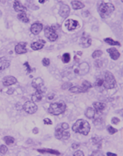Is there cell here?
I'll return each mask as SVG.
<instances>
[{"label":"cell","mask_w":123,"mask_h":156,"mask_svg":"<svg viewBox=\"0 0 123 156\" xmlns=\"http://www.w3.org/2000/svg\"><path fill=\"white\" fill-rule=\"evenodd\" d=\"M45 35L50 41H55L58 38V35L53 27H46L45 28Z\"/></svg>","instance_id":"6"},{"label":"cell","mask_w":123,"mask_h":156,"mask_svg":"<svg viewBox=\"0 0 123 156\" xmlns=\"http://www.w3.org/2000/svg\"><path fill=\"white\" fill-rule=\"evenodd\" d=\"M13 91V89H10V90H9V91H7V94H9V95H12Z\"/></svg>","instance_id":"49"},{"label":"cell","mask_w":123,"mask_h":156,"mask_svg":"<svg viewBox=\"0 0 123 156\" xmlns=\"http://www.w3.org/2000/svg\"><path fill=\"white\" fill-rule=\"evenodd\" d=\"M43 122H44V124L46 125H52L53 124V122L50 119H49V118H46V119H43Z\"/></svg>","instance_id":"43"},{"label":"cell","mask_w":123,"mask_h":156,"mask_svg":"<svg viewBox=\"0 0 123 156\" xmlns=\"http://www.w3.org/2000/svg\"><path fill=\"white\" fill-rule=\"evenodd\" d=\"M65 27H67L69 31H72L75 30L79 27V23L77 20H68L65 22Z\"/></svg>","instance_id":"10"},{"label":"cell","mask_w":123,"mask_h":156,"mask_svg":"<svg viewBox=\"0 0 123 156\" xmlns=\"http://www.w3.org/2000/svg\"><path fill=\"white\" fill-rule=\"evenodd\" d=\"M71 6L74 9H82L85 6L82 2L80 1H72L71 2Z\"/></svg>","instance_id":"25"},{"label":"cell","mask_w":123,"mask_h":156,"mask_svg":"<svg viewBox=\"0 0 123 156\" xmlns=\"http://www.w3.org/2000/svg\"><path fill=\"white\" fill-rule=\"evenodd\" d=\"M39 2H41V3H43V2H45V1H39Z\"/></svg>","instance_id":"51"},{"label":"cell","mask_w":123,"mask_h":156,"mask_svg":"<svg viewBox=\"0 0 123 156\" xmlns=\"http://www.w3.org/2000/svg\"><path fill=\"white\" fill-rule=\"evenodd\" d=\"M17 18L19 20L24 22V23H28L29 19L25 13H20L17 15Z\"/></svg>","instance_id":"27"},{"label":"cell","mask_w":123,"mask_h":156,"mask_svg":"<svg viewBox=\"0 0 123 156\" xmlns=\"http://www.w3.org/2000/svg\"><path fill=\"white\" fill-rule=\"evenodd\" d=\"M92 142H93V144H97V145L101 143V139L99 138V136H93L92 138Z\"/></svg>","instance_id":"36"},{"label":"cell","mask_w":123,"mask_h":156,"mask_svg":"<svg viewBox=\"0 0 123 156\" xmlns=\"http://www.w3.org/2000/svg\"><path fill=\"white\" fill-rule=\"evenodd\" d=\"M107 52H108V54L110 55V57L113 60H117L120 57V53L118 51V49H116L115 48H108V49H107Z\"/></svg>","instance_id":"16"},{"label":"cell","mask_w":123,"mask_h":156,"mask_svg":"<svg viewBox=\"0 0 123 156\" xmlns=\"http://www.w3.org/2000/svg\"><path fill=\"white\" fill-rule=\"evenodd\" d=\"M72 156H85V154H84V152L82 151H81V150H77V151H75L74 152Z\"/></svg>","instance_id":"38"},{"label":"cell","mask_w":123,"mask_h":156,"mask_svg":"<svg viewBox=\"0 0 123 156\" xmlns=\"http://www.w3.org/2000/svg\"><path fill=\"white\" fill-rule=\"evenodd\" d=\"M37 152H39V153H42V154L48 153V154L54 155H60V152L58 150L51 149V148H41V149H37Z\"/></svg>","instance_id":"17"},{"label":"cell","mask_w":123,"mask_h":156,"mask_svg":"<svg viewBox=\"0 0 123 156\" xmlns=\"http://www.w3.org/2000/svg\"><path fill=\"white\" fill-rule=\"evenodd\" d=\"M2 17V11L0 10V17Z\"/></svg>","instance_id":"50"},{"label":"cell","mask_w":123,"mask_h":156,"mask_svg":"<svg viewBox=\"0 0 123 156\" xmlns=\"http://www.w3.org/2000/svg\"><path fill=\"white\" fill-rule=\"evenodd\" d=\"M17 79H16L13 76H7L5 77L3 79H2V84L6 86V87H8V86H10V85H13L14 84L17 83Z\"/></svg>","instance_id":"13"},{"label":"cell","mask_w":123,"mask_h":156,"mask_svg":"<svg viewBox=\"0 0 123 156\" xmlns=\"http://www.w3.org/2000/svg\"><path fill=\"white\" fill-rule=\"evenodd\" d=\"M13 9H15L17 12H20V13H24V11L27 10V8L23 6V4L20 1H15L13 3Z\"/></svg>","instance_id":"19"},{"label":"cell","mask_w":123,"mask_h":156,"mask_svg":"<svg viewBox=\"0 0 123 156\" xmlns=\"http://www.w3.org/2000/svg\"><path fill=\"white\" fill-rule=\"evenodd\" d=\"M38 156H40V155H38Z\"/></svg>","instance_id":"52"},{"label":"cell","mask_w":123,"mask_h":156,"mask_svg":"<svg viewBox=\"0 0 123 156\" xmlns=\"http://www.w3.org/2000/svg\"><path fill=\"white\" fill-rule=\"evenodd\" d=\"M69 129V125L67 123H61L58 124V126L56 127L54 136L57 140L60 141H66L70 138L71 134L68 130Z\"/></svg>","instance_id":"1"},{"label":"cell","mask_w":123,"mask_h":156,"mask_svg":"<svg viewBox=\"0 0 123 156\" xmlns=\"http://www.w3.org/2000/svg\"><path fill=\"white\" fill-rule=\"evenodd\" d=\"M90 129L91 127H90V124L85 119H79L72 126V130L74 132L85 135V136L89 134Z\"/></svg>","instance_id":"2"},{"label":"cell","mask_w":123,"mask_h":156,"mask_svg":"<svg viewBox=\"0 0 123 156\" xmlns=\"http://www.w3.org/2000/svg\"><path fill=\"white\" fill-rule=\"evenodd\" d=\"M103 86L107 89L114 88L116 85V80L114 75L109 71H106L104 73V80H103Z\"/></svg>","instance_id":"5"},{"label":"cell","mask_w":123,"mask_h":156,"mask_svg":"<svg viewBox=\"0 0 123 156\" xmlns=\"http://www.w3.org/2000/svg\"><path fill=\"white\" fill-rule=\"evenodd\" d=\"M24 66L27 67V72H28V74H29V73H31V72L33 71V69H31V68L30 67V66H29V63H28V62H26V63H24Z\"/></svg>","instance_id":"40"},{"label":"cell","mask_w":123,"mask_h":156,"mask_svg":"<svg viewBox=\"0 0 123 156\" xmlns=\"http://www.w3.org/2000/svg\"><path fill=\"white\" fill-rule=\"evenodd\" d=\"M42 28H43V26L41 23H39V22H36L35 24H33L31 27V31L33 35H39L41 31H42Z\"/></svg>","instance_id":"15"},{"label":"cell","mask_w":123,"mask_h":156,"mask_svg":"<svg viewBox=\"0 0 123 156\" xmlns=\"http://www.w3.org/2000/svg\"><path fill=\"white\" fill-rule=\"evenodd\" d=\"M7 152H8V147L7 145H5V144L0 145V154L2 155H4L7 154Z\"/></svg>","instance_id":"32"},{"label":"cell","mask_w":123,"mask_h":156,"mask_svg":"<svg viewBox=\"0 0 123 156\" xmlns=\"http://www.w3.org/2000/svg\"><path fill=\"white\" fill-rule=\"evenodd\" d=\"M66 107V104L64 103V102L60 101V102H54V103H52L49 105L48 108V112L49 113H50L51 115H60V114L65 112Z\"/></svg>","instance_id":"4"},{"label":"cell","mask_w":123,"mask_h":156,"mask_svg":"<svg viewBox=\"0 0 123 156\" xmlns=\"http://www.w3.org/2000/svg\"><path fill=\"white\" fill-rule=\"evenodd\" d=\"M93 124L97 129H103L104 126V122L101 118H97L95 120H93Z\"/></svg>","instance_id":"23"},{"label":"cell","mask_w":123,"mask_h":156,"mask_svg":"<svg viewBox=\"0 0 123 156\" xmlns=\"http://www.w3.org/2000/svg\"><path fill=\"white\" fill-rule=\"evenodd\" d=\"M90 156H104V154L100 150H96L91 153Z\"/></svg>","instance_id":"35"},{"label":"cell","mask_w":123,"mask_h":156,"mask_svg":"<svg viewBox=\"0 0 123 156\" xmlns=\"http://www.w3.org/2000/svg\"><path fill=\"white\" fill-rule=\"evenodd\" d=\"M119 122H120V119L119 118H117V117H113L111 119V123L114 125H117V124H119Z\"/></svg>","instance_id":"42"},{"label":"cell","mask_w":123,"mask_h":156,"mask_svg":"<svg viewBox=\"0 0 123 156\" xmlns=\"http://www.w3.org/2000/svg\"><path fill=\"white\" fill-rule=\"evenodd\" d=\"M59 14L63 18H67L70 14V7L68 5H62L59 10Z\"/></svg>","instance_id":"14"},{"label":"cell","mask_w":123,"mask_h":156,"mask_svg":"<svg viewBox=\"0 0 123 156\" xmlns=\"http://www.w3.org/2000/svg\"><path fill=\"white\" fill-rule=\"evenodd\" d=\"M42 96H43V93H42V91H36L35 93L32 95V96H31L32 102H40V101L42 100Z\"/></svg>","instance_id":"22"},{"label":"cell","mask_w":123,"mask_h":156,"mask_svg":"<svg viewBox=\"0 0 123 156\" xmlns=\"http://www.w3.org/2000/svg\"><path fill=\"white\" fill-rule=\"evenodd\" d=\"M32 87L35 89H36V91H42V93H44L46 91V88L44 87V81L42 78L38 77L34 79L32 83H31Z\"/></svg>","instance_id":"8"},{"label":"cell","mask_w":123,"mask_h":156,"mask_svg":"<svg viewBox=\"0 0 123 156\" xmlns=\"http://www.w3.org/2000/svg\"><path fill=\"white\" fill-rule=\"evenodd\" d=\"M102 55H103V52H102L101 50H96V51H95V52L92 54V57L93 58H99V57H100Z\"/></svg>","instance_id":"34"},{"label":"cell","mask_w":123,"mask_h":156,"mask_svg":"<svg viewBox=\"0 0 123 156\" xmlns=\"http://www.w3.org/2000/svg\"><path fill=\"white\" fill-rule=\"evenodd\" d=\"M92 105H93V109H94L96 113H101L102 111H103L106 108V105L103 103V102H93Z\"/></svg>","instance_id":"18"},{"label":"cell","mask_w":123,"mask_h":156,"mask_svg":"<svg viewBox=\"0 0 123 156\" xmlns=\"http://www.w3.org/2000/svg\"><path fill=\"white\" fill-rule=\"evenodd\" d=\"M90 66L88 63L84 62V63H80L77 67L75 69V74H77L78 75L82 76V75H86V74H88L90 71Z\"/></svg>","instance_id":"7"},{"label":"cell","mask_w":123,"mask_h":156,"mask_svg":"<svg viewBox=\"0 0 123 156\" xmlns=\"http://www.w3.org/2000/svg\"><path fill=\"white\" fill-rule=\"evenodd\" d=\"M107 156H118V155H117V154L113 153V152H107Z\"/></svg>","instance_id":"47"},{"label":"cell","mask_w":123,"mask_h":156,"mask_svg":"<svg viewBox=\"0 0 123 156\" xmlns=\"http://www.w3.org/2000/svg\"><path fill=\"white\" fill-rule=\"evenodd\" d=\"M3 141H5V143L7 144L10 145V144L14 143L15 139H14V137H13V136H4Z\"/></svg>","instance_id":"29"},{"label":"cell","mask_w":123,"mask_h":156,"mask_svg":"<svg viewBox=\"0 0 123 156\" xmlns=\"http://www.w3.org/2000/svg\"><path fill=\"white\" fill-rule=\"evenodd\" d=\"M81 87L82 90V92H86L89 89L92 87V84L89 81H87V80H84L83 82H82Z\"/></svg>","instance_id":"26"},{"label":"cell","mask_w":123,"mask_h":156,"mask_svg":"<svg viewBox=\"0 0 123 156\" xmlns=\"http://www.w3.org/2000/svg\"><path fill=\"white\" fill-rule=\"evenodd\" d=\"M107 130H108V132L111 135L114 134L115 133L118 132V130H117V129H115L114 127H113L112 126H111V125H108V126H107Z\"/></svg>","instance_id":"33"},{"label":"cell","mask_w":123,"mask_h":156,"mask_svg":"<svg viewBox=\"0 0 123 156\" xmlns=\"http://www.w3.org/2000/svg\"><path fill=\"white\" fill-rule=\"evenodd\" d=\"M26 42H20L15 46V52L17 54H24L28 52V49L26 48Z\"/></svg>","instance_id":"12"},{"label":"cell","mask_w":123,"mask_h":156,"mask_svg":"<svg viewBox=\"0 0 123 156\" xmlns=\"http://www.w3.org/2000/svg\"><path fill=\"white\" fill-rule=\"evenodd\" d=\"M23 108H24V111L28 114H34L38 110L37 105L32 101H28V102H25L23 105Z\"/></svg>","instance_id":"9"},{"label":"cell","mask_w":123,"mask_h":156,"mask_svg":"<svg viewBox=\"0 0 123 156\" xmlns=\"http://www.w3.org/2000/svg\"><path fill=\"white\" fill-rule=\"evenodd\" d=\"M94 65L97 68H100L102 66H103V63H102V61L100 60H96L95 61V63Z\"/></svg>","instance_id":"41"},{"label":"cell","mask_w":123,"mask_h":156,"mask_svg":"<svg viewBox=\"0 0 123 156\" xmlns=\"http://www.w3.org/2000/svg\"><path fill=\"white\" fill-rule=\"evenodd\" d=\"M79 147V144H72L71 145V148L74 150H77Z\"/></svg>","instance_id":"45"},{"label":"cell","mask_w":123,"mask_h":156,"mask_svg":"<svg viewBox=\"0 0 123 156\" xmlns=\"http://www.w3.org/2000/svg\"><path fill=\"white\" fill-rule=\"evenodd\" d=\"M104 41H105L106 43H108V45H110V46H121L119 41H114V40H113L112 38H107L104 39Z\"/></svg>","instance_id":"28"},{"label":"cell","mask_w":123,"mask_h":156,"mask_svg":"<svg viewBox=\"0 0 123 156\" xmlns=\"http://www.w3.org/2000/svg\"><path fill=\"white\" fill-rule=\"evenodd\" d=\"M114 11V6L113 4L109 2H101L98 7V12L101 18L106 19L111 15V13Z\"/></svg>","instance_id":"3"},{"label":"cell","mask_w":123,"mask_h":156,"mask_svg":"<svg viewBox=\"0 0 123 156\" xmlns=\"http://www.w3.org/2000/svg\"><path fill=\"white\" fill-rule=\"evenodd\" d=\"M92 40L89 35H83L80 39V46L82 48H88L91 46Z\"/></svg>","instance_id":"11"},{"label":"cell","mask_w":123,"mask_h":156,"mask_svg":"<svg viewBox=\"0 0 123 156\" xmlns=\"http://www.w3.org/2000/svg\"><path fill=\"white\" fill-rule=\"evenodd\" d=\"M69 91L71 92H72V93H82V90L81 87H77V86H75V87H71L69 88Z\"/></svg>","instance_id":"30"},{"label":"cell","mask_w":123,"mask_h":156,"mask_svg":"<svg viewBox=\"0 0 123 156\" xmlns=\"http://www.w3.org/2000/svg\"><path fill=\"white\" fill-rule=\"evenodd\" d=\"M54 98V94L53 93H50L49 95H48V99L49 100H52Z\"/></svg>","instance_id":"48"},{"label":"cell","mask_w":123,"mask_h":156,"mask_svg":"<svg viewBox=\"0 0 123 156\" xmlns=\"http://www.w3.org/2000/svg\"><path fill=\"white\" fill-rule=\"evenodd\" d=\"M39 128H37V127H35L33 130H32V132H33V134H39Z\"/></svg>","instance_id":"46"},{"label":"cell","mask_w":123,"mask_h":156,"mask_svg":"<svg viewBox=\"0 0 123 156\" xmlns=\"http://www.w3.org/2000/svg\"><path fill=\"white\" fill-rule=\"evenodd\" d=\"M9 65H10V62L7 58H5V57L0 58V71L8 68Z\"/></svg>","instance_id":"20"},{"label":"cell","mask_w":123,"mask_h":156,"mask_svg":"<svg viewBox=\"0 0 123 156\" xmlns=\"http://www.w3.org/2000/svg\"><path fill=\"white\" fill-rule=\"evenodd\" d=\"M95 114H96V112H95L94 109L92 108H91V107L87 108L86 111V113H85L86 116L87 117V118H89V119H92V118H94Z\"/></svg>","instance_id":"24"},{"label":"cell","mask_w":123,"mask_h":156,"mask_svg":"<svg viewBox=\"0 0 123 156\" xmlns=\"http://www.w3.org/2000/svg\"><path fill=\"white\" fill-rule=\"evenodd\" d=\"M103 84V80H102L100 78H98L97 80V81H96V83H95V85H96L97 87H100V86H102Z\"/></svg>","instance_id":"39"},{"label":"cell","mask_w":123,"mask_h":156,"mask_svg":"<svg viewBox=\"0 0 123 156\" xmlns=\"http://www.w3.org/2000/svg\"><path fill=\"white\" fill-rule=\"evenodd\" d=\"M42 65L44 66H49V64H50V60L47 58H44L42 59Z\"/></svg>","instance_id":"37"},{"label":"cell","mask_w":123,"mask_h":156,"mask_svg":"<svg viewBox=\"0 0 123 156\" xmlns=\"http://www.w3.org/2000/svg\"><path fill=\"white\" fill-rule=\"evenodd\" d=\"M44 44H45V41H43V40H39V41L33 42V43L31 45V47L33 50H39V49H42V48H43Z\"/></svg>","instance_id":"21"},{"label":"cell","mask_w":123,"mask_h":156,"mask_svg":"<svg viewBox=\"0 0 123 156\" xmlns=\"http://www.w3.org/2000/svg\"><path fill=\"white\" fill-rule=\"evenodd\" d=\"M71 87V83H65L64 84L62 85V89H68V87Z\"/></svg>","instance_id":"44"},{"label":"cell","mask_w":123,"mask_h":156,"mask_svg":"<svg viewBox=\"0 0 123 156\" xmlns=\"http://www.w3.org/2000/svg\"><path fill=\"white\" fill-rule=\"evenodd\" d=\"M71 60V56L69 53H64L62 56V61L64 63H69Z\"/></svg>","instance_id":"31"}]
</instances>
